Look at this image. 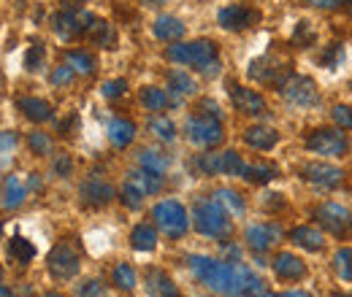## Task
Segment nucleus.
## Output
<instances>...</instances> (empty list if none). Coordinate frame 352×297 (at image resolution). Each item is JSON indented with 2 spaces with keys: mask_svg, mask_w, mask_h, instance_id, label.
<instances>
[{
  "mask_svg": "<svg viewBox=\"0 0 352 297\" xmlns=\"http://www.w3.org/2000/svg\"><path fill=\"white\" fill-rule=\"evenodd\" d=\"M190 270L195 273V278H201L209 289L220 292L228 297H263L265 284L263 278H258L247 265H230L220 259H209L201 254L187 257Z\"/></svg>",
  "mask_w": 352,
  "mask_h": 297,
  "instance_id": "f257e3e1",
  "label": "nucleus"
},
{
  "mask_svg": "<svg viewBox=\"0 0 352 297\" xmlns=\"http://www.w3.org/2000/svg\"><path fill=\"white\" fill-rule=\"evenodd\" d=\"M192 222H195V230L201 235H209V238H220L230 230V222H228V211L217 198H206V200H198L195 209H192Z\"/></svg>",
  "mask_w": 352,
  "mask_h": 297,
  "instance_id": "f03ea898",
  "label": "nucleus"
},
{
  "mask_svg": "<svg viewBox=\"0 0 352 297\" xmlns=\"http://www.w3.org/2000/svg\"><path fill=\"white\" fill-rule=\"evenodd\" d=\"M168 60L179 65H195L198 71H204L209 62L217 60V46L212 41H190V43H174L168 46Z\"/></svg>",
  "mask_w": 352,
  "mask_h": 297,
  "instance_id": "7ed1b4c3",
  "label": "nucleus"
},
{
  "mask_svg": "<svg viewBox=\"0 0 352 297\" xmlns=\"http://www.w3.org/2000/svg\"><path fill=\"white\" fill-rule=\"evenodd\" d=\"M152 219H155V227L168 238H182L187 233V211L176 200H160L152 209Z\"/></svg>",
  "mask_w": 352,
  "mask_h": 297,
  "instance_id": "20e7f679",
  "label": "nucleus"
},
{
  "mask_svg": "<svg viewBox=\"0 0 352 297\" xmlns=\"http://www.w3.org/2000/svg\"><path fill=\"white\" fill-rule=\"evenodd\" d=\"M46 268H49V276L57 278V281H71L79 268H82V259L79 252L71 246V243H57L49 257H46Z\"/></svg>",
  "mask_w": 352,
  "mask_h": 297,
  "instance_id": "39448f33",
  "label": "nucleus"
},
{
  "mask_svg": "<svg viewBox=\"0 0 352 297\" xmlns=\"http://www.w3.org/2000/svg\"><path fill=\"white\" fill-rule=\"evenodd\" d=\"M307 149L314 152V154H322V157H342V154H347V149H350V138L342 132V128L314 130V132H309Z\"/></svg>",
  "mask_w": 352,
  "mask_h": 297,
  "instance_id": "423d86ee",
  "label": "nucleus"
},
{
  "mask_svg": "<svg viewBox=\"0 0 352 297\" xmlns=\"http://www.w3.org/2000/svg\"><path fill=\"white\" fill-rule=\"evenodd\" d=\"M187 138L195 143V146H204V149H214L217 143H222V125L220 117L214 114H198L187 122Z\"/></svg>",
  "mask_w": 352,
  "mask_h": 297,
  "instance_id": "0eeeda50",
  "label": "nucleus"
},
{
  "mask_svg": "<svg viewBox=\"0 0 352 297\" xmlns=\"http://www.w3.org/2000/svg\"><path fill=\"white\" fill-rule=\"evenodd\" d=\"M92 22H95V16L87 14L85 8H65V11H60V14L52 19V27H54L57 38H63V41H74L76 36L87 33Z\"/></svg>",
  "mask_w": 352,
  "mask_h": 297,
  "instance_id": "6e6552de",
  "label": "nucleus"
},
{
  "mask_svg": "<svg viewBox=\"0 0 352 297\" xmlns=\"http://www.w3.org/2000/svg\"><path fill=\"white\" fill-rule=\"evenodd\" d=\"M250 76L263 82V84H276L282 86L293 73H290V62L287 60H276V57H263V60H255L250 65Z\"/></svg>",
  "mask_w": 352,
  "mask_h": 297,
  "instance_id": "1a4fd4ad",
  "label": "nucleus"
},
{
  "mask_svg": "<svg viewBox=\"0 0 352 297\" xmlns=\"http://www.w3.org/2000/svg\"><path fill=\"white\" fill-rule=\"evenodd\" d=\"M317 222L328 230V233H333V235H347L352 230V211L350 209H344V206H339V203H322L317 211Z\"/></svg>",
  "mask_w": 352,
  "mask_h": 297,
  "instance_id": "9d476101",
  "label": "nucleus"
},
{
  "mask_svg": "<svg viewBox=\"0 0 352 297\" xmlns=\"http://www.w3.org/2000/svg\"><path fill=\"white\" fill-rule=\"evenodd\" d=\"M195 165L204 170V173H209V176H214V173H225V176H241V173H244V168H247V165L241 163V157H239L236 152H220V154H201Z\"/></svg>",
  "mask_w": 352,
  "mask_h": 297,
  "instance_id": "9b49d317",
  "label": "nucleus"
},
{
  "mask_svg": "<svg viewBox=\"0 0 352 297\" xmlns=\"http://www.w3.org/2000/svg\"><path fill=\"white\" fill-rule=\"evenodd\" d=\"M279 92L293 106H311V103H317V84L309 76H290L285 84L279 86Z\"/></svg>",
  "mask_w": 352,
  "mask_h": 297,
  "instance_id": "f8f14e48",
  "label": "nucleus"
},
{
  "mask_svg": "<svg viewBox=\"0 0 352 297\" xmlns=\"http://www.w3.org/2000/svg\"><path fill=\"white\" fill-rule=\"evenodd\" d=\"M217 19L225 30H247L261 22V11H255L250 5H225L217 14Z\"/></svg>",
  "mask_w": 352,
  "mask_h": 297,
  "instance_id": "ddd939ff",
  "label": "nucleus"
},
{
  "mask_svg": "<svg viewBox=\"0 0 352 297\" xmlns=\"http://www.w3.org/2000/svg\"><path fill=\"white\" fill-rule=\"evenodd\" d=\"M301 178L314 184V187H320V189H333V187H339L344 181V173L339 168H333V165H325V163H309V165L301 168Z\"/></svg>",
  "mask_w": 352,
  "mask_h": 297,
  "instance_id": "4468645a",
  "label": "nucleus"
},
{
  "mask_svg": "<svg viewBox=\"0 0 352 297\" xmlns=\"http://www.w3.org/2000/svg\"><path fill=\"white\" fill-rule=\"evenodd\" d=\"M230 100H233V108L247 117H263L265 114V100L250 86H233Z\"/></svg>",
  "mask_w": 352,
  "mask_h": 297,
  "instance_id": "2eb2a0df",
  "label": "nucleus"
},
{
  "mask_svg": "<svg viewBox=\"0 0 352 297\" xmlns=\"http://www.w3.org/2000/svg\"><path fill=\"white\" fill-rule=\"evenodd\" d=\"M111 198H114V187L109 181H103L100 176H89L87 181L82 184V200L92 209L106 206Z\"/></svg>",
  "mask_w": 352,
  "mask_h": 297,
  "instance_id": "dca6fc26",
  "label": "nucleus"
},
{
  "mask_svg": "<svg viewBox=\"0 0 352 297\" xmlns=\"http://www.w3.org/2000/svg\"><path fill=\"white\" fill-rule=\"evenodd\" d=\"M279 238H282V233H279L276 224H252V227H247V246L252 252H268Z\"/></svg>",
  "mask_w": 352,
  "mask_h": 297,
  "instance_id": "f3484780",
  "label": "nucleus"
},
{
  "mask_svg": "<svg viewBox=\"0 0 352 297\" xmlns=\"http://www.w3.org/2000/svg\"><path fill=\"white\" fill-rule=\"evenodd\" d=\"M271 268H274V273H276L279 278H285V281H296V278H304V276H307L304 259H298V257L290 254V252H282V254L274 257Z\"/></svg>",
  "mask_w": 352,
  "mask_h": 297,
  "instance_id": "a211bd4d",
  "label": "nucleus"
},
{
  "mask_svg": "<svg viewBox=\"0 0 352 297\" xmlns=\"http://www.w3.org/2000/svg\"><path fill=\"white\" fill-rule=\"evenodd\" d=\"M125 184H128V187H133L135 192H141L144 198H149V195H155V192H160V189H163V178H160V173L146 170V168L133 170Z\"/></svg>",
  "mask_w": 352,
  "mask_h": 297,
  "instance_id": "6ab92c4d",
  "label": "nucleus"
},
{
  "mask_svg": "<svg viewBox=\"0 0 352 297\" xmlns=\"http://www.w3.org/2000/svg\"><path fill=\"white\" fill-rule=\"evenodd\" d=\"M144 284H146V295L149 297H179V289L171 281V276H166L163 270H149Z\"/></svg>",
  "mask_w": 352,
  "mask_h": 297,
  "instance_id": "aec40b11",
  "label": "nucleus"
},
{
  "mask_svg": "<svg viewBox=\"0 0 352 297\" xmlns=\"http://www.w3.org/2000/svg\"><path fill=\"white\" fill-rule=\"evenodd\" d=\"M244 143L258 149V152H268L279 143V132L274 128H250L244 132Z\"/></svg>",
  "mask_w": 352,
  "mask_h": 297,
  "instance_id": "412c9836",
  "label": "nucleus"
},
{
  "mask_svg": "<svg viewBox=\"0 0 352 297\" xmlns=\"http://www.w3.org/2000/svg\"><path fill=\"white\" fill-rule=\"evenodd\" d=\"M25 198H28L25 184H22L16 176H8V178L3 181V209H6V211H14V209H19V206L25 203Z\"/></svg>",
  "mask_w": 352,
  "mask_h": 297,
  "instance_id": "4be33fe9",
  "label": "nucleus"
},
{
  "mask_svg": "<svg viewBox=\"0 0 352 297\" xmlns=\"http://www.w3.org/2000/svg\"><path fill=\"white\" fill-rule=\"evenodd\" d=\"M106 132H109V141L117 149H125V146H131L133 138H135V125H133L131 119H111Z\"/></svg>",
  "mask_w": 352,
  "mask_h": 297,
  "instance_id": "5701e85b",
  "label": "nucleus"
},
{
  "mask_svg": "<svg viewBox=\"0 0 352 297\" xmlns=\"http://www.w3.org/2000/svg\"><path fill=\"white\" fill-rule=\"evenodd\" d=\"M87 36L95 46H103V49H114V46H117V30H114V25H109L106 19H95V22L89 25Z\"/></svg>",
  "mask_w": 352,
  "mask_h": 297,
  "instance_id": "b1692460",
  "label": "nucleus"
},
{
  "mask_svg": "<svg viewBox=\"0 0 352 297\" xmlns=\"http://www.w3.org/2000/svg\"><path fill=\"white\" fill-rule=\"evenodd\" d=\"M16 106H19V111L30 122H46V119H52V106L46 100H41V97H22Z\"/></svg>",
  "mask_w": 352,
  "mask_h": 297,
  "instance_id": "393cba45",
  "label": "nucleus"
},
{
  "mask_svg": "<svg viewBox=\"0 0 352 297\" xmlns=\"http://www.w3.org/2000/svg\"><path fill=\"white\" fill-rule=\"evenodd\" d=\"M152 33L160 41H179L184 36V25L176 16H157L155 25H152Z\"/></svg>",
  "mask_w": 352,
  "mask_h": 297,
  "instance_id": "a878e982",
  "label": "nucleus"
},
{
  "mask_svg": "<svg viewBox=\"0 0 352 297\" xmlns=\"http://www.w3.org/2000/svg\"><path fill=\"white\" fill-rule=\"evenodd\" d=\"M131 246L135 252H155L157 246V233L152 224H135L131 233Z\"/></svg>",
  "mask_w": 352,
  "mask_h": 297,
  "instance_id": "bb28decb",
  "label": "nucleus"
},
{
  "mask_svg": "<svg viewBox=\"0 0 352 297\" xmlns=\"http://www.w3.org/2000/svg\"><path fill=\"white\" fill-rule=\"evenodd\" d=\"M290 238H293V243L296 246H301V249H307V252H320L322 249V235L314 230V227H296L293 233H290Z\"/></svg>",
  "mask_w": 352,
  "mask_h": 297,
  "instance_id": "cd10ccee",
  "label": "nucleus"
},
{
  "mask_svg": "<svg viewBox=\"0 0 352 297\" xmlns=\"http://www.w3.org/2000/svg\"><path fill=\"white\" fill-rule=\"evenodd\" d=\"M168 89H171L174 95H179V97H190V95L198 92V84H195V79L187 76L184 71H171V73H168Z\"/></svg>",
  "mask_w": 352,
  "mask_h": 297,
  "instance_id": "c85d7f7f",
  "label": "nucleus"
},
{
  "mask_svg": "<svg viewBox=\"0 0 352 297\" xmlns=\"http://www.w3.org/2000/svg\"><path fill=\"white\" fill-rule=\"evenodd\" d=\"M141 103H144V108H146V111H163V108L171 103V97H168V92H166V89L144 86V89H141Z\"/></svg>",
  "mask_w": 352,
  "mask_h": 297,
  "instance_id": "c756f323",
  "label": "nucleus"
},
{
  "mask_svg": "<svg viewBox=\"0 0 352 297\" xmlns=\"http://www.w3.org/2000/svg\"><path fill=\"white\" fill-rule=\"evenodd\" d=\"M8 254L14 257V262H19V265H28V262L36 257V246H33L28 238H22V235H14V238L8 241Z\"/></svg>",
  "mask_w": 352,
  "mask_h": 297,
  "instance_id": "7c9ffc66",
  "label": "nucleus"
},
{
  "mask_svg": "<svg viewBox=\"0 0 352 297\" xmlns=\"http://www.w3.org/2000/svg\"><path fill=\"white\" fill-rule=\"evenodd\" d=\"M138 165L146 170H155V173H166L168 157L160 154V152H155V149H144V152H138Z\"/></svg>",
  "mask_w": 352,
  "mask_h": 297,
  "instance_id": "2f4dec72",
  "label": "nucleus"
},
{
  "mask_svg": "<svg viewBox=\"0 0 352 297\" xmlns=\"http://www.w3.org/2000/svg\"><path fill=\"white\" fill-rule=\"evenodd\" d=\"M241 176H244L250 184H265V181L276 178V168H274V165H263V163H252V165L244 168Z\"/></svg>",
  "mask_w": 352,
  "mask_h": 297,
  "instance_id": "473e14b6",
  "label": "nucleus"
},
{
  "mask_svg": "<svg viewBox=\"0 0 352 297\" xmlns=\"http://www.w3.org/2000/svg\"><path fill=\"white\" fill-rule=\"evenodd\" d=\"M65 65H71L74 73H82V76H89L95 71V60L89 57L87 51H68L65 54Z\"/></svg>",
  "mask_w": 352,
  "mask_h": 297,
  "instance_id": "72a5a7b5",
  "label": "nucleus"
},
{
  "mask_svg": "<svg viewBox=\"0 0 352 297\" xmlns=\"http://www.w3.org/2000/svg\"><path fill=\"white\" fill-rule=\"evenodd\" d=\"M333 270L342 281H352V249H339L333 254Z\"/></svg>",
  "mask_w": 352,
  "mask_h": 297,
  "instance_id": "f704fd0d",
  "label": "nucleus"
},
{
  "mask_svg": "<svg viewBox=\"0 0 352 297\" xmlns=\"http://www.w3.org/2000/svg\"><path fill=\"white\" fill-rule=\"evenodd\" d=\"M111 278H114V284H117L120 289H125V292H133V289H135V273H133L131 265H125V262L111 270Z\"/></svg>",
  "mask_w": 352,
  "mask_h": 297,
  "instance_id": "c9c22d12",
  "label": "nucleus"
},
{
  "mask_svg": "<svg viewBox=\"0 0 352 297\" xmlns=\"http://www.w3.org/2000/svg\"><path fill=\"white\" fill-rule=\"evenodd\" d=\"M149 132H155L160 141H174L176 128L171 119H166V117H155V119H149Z\"/></svg>",
  "mask_w": 352,
  "mask_h": 297,
  "instance_id": "e433bc0d",
  "label": "nucleus"
},
{
  "mask_svg": "<svg viewBox=\"0 0 352 297\" xmlns=\"http://www.w3.org/2000/svg\"><path fill=\"white\" fill-rule=\"evenodd\" d=\"M314 41H317V33L311 30V25H309V22H298V25H296V33H293V43H296L298 49H309Z\"/></svg>",
  "mask_w": 352,
  "mask_h": 297,
  "instance_id": "4c0bfd02",
  "label": "nucleus"
},
{
  "mask_svg": "<svg viewBox=\"0 0 352 297\" xmlns=\"http://www.w3.org/2000/svg\"><path fill=\"white\" fill-rule=\"evenodd\" d=\"M76 297H109V289L100 278H89L76 289Z\"/></svg>",
  "mask_w": 352,
  "mask_h": 297,
  "instance_id": "58836bf2",
  "label": "nucleus"
},
{
  "mask_svg": "<svg viewBox=\"0 0 352 297\" xmlns=\"http://www.w3.org/2000/svg\"><path fill=\"white\" fill-rule=\"evenodd\" d=\"M44 43H33L30 49H28V54H25V68L28 71H41V65H44Z\"/></svg>",
  "mask_w": 352,
  "mask_h": 297,
  "instance_id": "ea45409f",
  "label": "nucleus"
},
{
  "mask_svg": "<svg viewBox=\"0 0 352 297\" xmlns=\"http://www.w3.org/2000/svg\"><path fill=\"white\" fill-rule=\"evenodd\" d=\"M217 200H220L222 206H228L233 213H241L244 211V200L239 198V192H233V189H217V195H214Z\"/></svg>",
  "mask_w": 352,
  "mask_h": 297,
  "instance_id": "a19ab883",
  "label": "nucleus"
},
{
  "mask_svg": "<svg viewBox=\"0 0 352 297\" xmlns=\"http://www.w3.org/2000/svg\"><path fill=\"white\" fill-rule=\"evenodd\" d=\"M28 143H30V149H33L36 154H52V138L44 135V132H30Z\"/></svg>",
  "mask_w": 352,
  "mask_h": 297,
  "instance_id": "79ce46f5",
  "label": "nucleus"
},
{
  "mask_svg": "<svg viewBox=\"0 0 352 297\" xmlns=\"http://www.w3.org/2000/svg\"><path fill=\"white\" fill-rule=\"evenodd\" d=\"M331 117H333V122H336L342 130H352V108L350 106H333Z\"/></svg>",
  "mask_w": 352,
  "mask_h": 297,
  "instance_id": "37998d69",
  "label": "nucleus"
},
{
  "mask_svg": "<svg viewBox=\"0 0 352 297\" xmlns=\"http://www.w3.org/2000/svg\"><path fill=\"white\" fill-rule=\"evenodd\" d=\"M52 84L54 86H68L71 84V79H74V68L71 65H60V68H54L52 71Z\"/></svg>",
  "mask_w": 352,
  "mask_h": 297,
  "instance_id": "c03bdc74",
  "label": "nucleus"
},
{
  "mask_svg": "<svg viewBox=\"0 0 352 297\" xmlns=\"http://www.w3.org/2000/svg\"><path fill=\"white\" fill-rule=\"evenodd\" d=\"M100 92H103V97L114 100V97H120V95H125V92H128V84H125L122 79H114V82H106V84L100 86Z\"/></svg>",
  "mask_w": 352,
  "mask_h": 297,
  "instance_id": "a18cd8bd",
  "label": "nucleus"
},
{
  "mask_svg": "<svg viewBox=\"0 0 352 297\" xmlns=\"http://www.w3.org/2000/svg\"><path fill=\"white\" fill-rule=\"evenodd\" d=\"M122 203H125L128 209H133V211H135V209H141L144 195H141V192H135L133 187H128V184H125V187H122Z\"/></svg>",
  "mask_w": 352,
  "mask_h": 297,
  "instance_id": "49530a36",
  "label": "nucleus"
},
{
  "mask_svg": "<svg viewBox=\"0 0 352 297\" xmlns=\"http://www.w3.org/2000/svg\"><path fill=\"white\" fill-rule=\"evenodd\" d=\"M336 60H342V46H339V43H331V49L320 57V62L331 68V65H336Z\"/></svg>",
  "mask_w": 352,
  "mask_h": 297,
  "instance_id": "de8ad7c7",
  "label": "nucleus"
},
{
  "mask_svg": "<svg viewBox=\"0 0 352 297\" xmlns=\"http://www.w3.org/2000/svg\"><path fill=\"white\" fill-rule=\"evenodd\" d=\"M11 146H16V132L6 130V132H3V165H8V157H11Z\"/></svg>",
  "mask_w": 352,
  "mask_h": 297,
  "instance_id": "09e8293b",
  "label": "nucleus"
},
{
  "mask_svg": "<svg viewBox=\"0 0 352 297\" xmlns=\"http://www.w3.org/2000/svg\"><path fill=\"white\" fill-rule=\"evenodd\" d=\"M54 173H57V176H71V160H68V154H57V160H54Z\"/></svg>",
  "mask_w": 352,
  "mask_h": 297,
  "instance_id": "8fccbe9b",
  "label": "nucleus"
},
{
  "mask_svg": "<svg viewBox=\"0 0 352 297\" xmlns=\"http://www.w3.org/2000/svg\"><path fill=\"white\" fill-rule=\"evenodd\" d=\"M309 5H314V8H336V5H342L344 0H307Z\"/></svg>",
  "mask_w": 352,
  "mask_h": 297,
  "instance_id": "3c124183",
  "label": "nucleus"
},
{
  "mask_svg": "<svg viewBox=\"0 0 352 297\" xmlns=\"http://www.w3.org/2000/svg\"><path fill=\"white\" fill-rule=\"evenodd\" d=\"M271 297H311V295L301 292V289H290V292H282V295H271Z\"/></svg>",
  "mask_w": 352,
  "mask_h": 297,
  "instance_id": "603ef678",
  "label": "nucleus"
},
{
  "mask_svg": "<svg viewBox=\"0 0 352 297\" xmlns=\"http://www.w3.org/2000/svg\"><path fill=\"white\" fill-rule=\"evenodd\" d=\"M141 3H146V5H163L166 0H141Z\"/></svg>",
  "mask_w": 352,
  "mask_h": 297,
  "instance_id": "864d4df0",
  "label": "nucleus"
},
{
  "mask_svg": "<svg viewBox=\"0 0 352 297\" xmlns=\"http://www.w3.org/2000/svg\"><path fill=\"white\" fill-rule=\"evenodd\" d=\"M0 297H11V289H8V287H3V289H0Z\"/></svg>",
  "mask_w": 352,
  "mask_h": 297,
  "instance_id": "5fc2aeb1",
  "label": "nucleus"
},
{
  "mask_svg": "<svg viewBox=\"0 0 352 297\" xmlns=\"http://www.w3.org/2000/svg\"><path fill=\"white\" fill-rule=\"evenodd\" d=\"M44 297H65V295H60V292H49V295H44Z\"/></svg>",
  "mask_w": 352,
  "mask_h": 297,
  "instance_id": "6e6d98bb",
  "label": "nucleus"
},
{
  "mask_svg": "<svg viewBox=\"0 0 352 297\" xmlns=\"http://www.w3.org/2000/svg\"><path fill=\"white\" fill-rule=\"evenodd\" d=\"M63 3H85V0H63Z\"/></svg>",
  "mask_w": 352,
  "mask_h": 297,
  "instance_id": "4d7b16f0",
  "label": "nucleus"
},
{
  "mask_svg": "<svg viewBox=\"0 0 352 297\" xmlns=\"http://www.w3.org/2000/svg\"><path fill=\"white\" fill-rule=\"evenodd\" d=\"M350 11H352V0H350Z\"/></svg>",
  "mask_w": 352,
  "mask_h": 297,
  "instance_id": "13d9d810",
  "label": "nucleus"
}]
</instances>
